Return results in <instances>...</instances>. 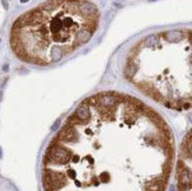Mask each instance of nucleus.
Segmentation results:
<instances>
[{"instance_id": "obj_1", "label": "nucleus", "mask_w": 192, "mask_h": 191, "mask_svg": "<svg viewBox=\"0 0 192 191\" xmlns=\"http://www.w3.org/2000/svg\"><path fill=\"white\" fill-rule=\"evenodd\" d=\"M43 161L45 191H164L175 140L155 109L138 98L103 91L66 119Z\"/></svg>"}, {"instance_id": "obj_2", "label": "nucleus", "mask_w": 192, "mask_h": 191, "mask_svg": "<svg viewBox=\"0 0 192 191\" xmlns=\"http://www.w3.org/2000/svg\"><path fill=\"white\" fill-rule=\"evenodd\" d=\"M124 74L143 94L169 109L192 108V30L144 37L130 48Z\"/></svg>"}, {"instance_id": "obj_3", "label": "nucleus", "mask_w": 192, "mask_h": 191, "mask_svg": "<svg viewBox=\"0 0 192 191\" xmlns=\"http://www.w3.org/2000/svg\"><path fill=\"white\" fill-rule=\"evenodd\" d=\"M99 21V9L92 2L48 1L14 21L11 47L27 63H57L85 45L96 33Z\"/></svg>"}, {"instance_id": "obj_4", "label": "nucleus", "mask_w": 192, "mask_h": 191, "mask_svg": "<svg viewBox=\"0 0 192 191\" xmlns=\"http://www.w3.org/2000/svg\"><path fill=\"white\" fill-rule=\"evenodd\" d=\"M178 191H192V129L184 137L177 162Z\"/></svg>"}]
</instances>
